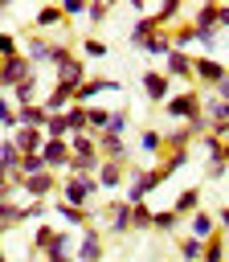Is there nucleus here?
I'll use <instances>...</instances> for the list:
<instances>
[{
    "mask_svg": "<svg viewBox=\"0 0 229 262\" xmlns=\"http://www.w3.org/2000/svg\"><path fill=\"white\" fill-rule=\"evenodd\" d=\"M94 196H98V180L94 176H61V184H57V201H65L74 209H90Z\"/></svg>",
    "mask_w": 229,
    "mask_h": 262,
    "instance_id": "f257e3e1",
    "label": "nucleus"
},
{
    "mask_svg": "<svg viewBox=\"0 0 229 262\" xmlns=\"http://www.w3.org/2000/svg\"><path fill=\"white\" fill-rule=\"evenodd\" d=\"M123 188H127V196H123L127 205H143L159 188V172L155 168H127V184Z\"/></svg>",
    "mask_w": 229,
    "mask_h": 262,
    "instance_id": "f03ea898",
    "label": "nucleus"
},
{
    "mask_svg": "<svg viewBox=\"0 0 229 262\" xmlns=\"http://www.w3.org/2000/svg\"><path fill=\"white\" fill-rule=\"evenodd\" d=\"M33 74H37V70L29 66V57H25V53L4 57V61H0V94H12V90H16L25 78H33Z\"/></svg>",
    "mask_w": 229,
    "mask_h": 262,
    "instance_id": "7ed1b4c3",
    "label": "nucleus"
},
{
    "mask_svg": "<svg viewBox=\"0 0 229 262\" xmlns=\"http://www.w3.org/2000/svg\"><path fill=\"white\" fill-rule=\"evenodd\" d=\"M225 74H229V66H225L221 57H213V53L192 57V82H196V86H209V90H213V86H217Z\"/></svg>",
    "mask_w": 229,
    "mask_h": 262,
    "instance_id": "20e7f679",
    "label": "nucleus"
},
{
    "mask_svg": "<svg viewBox=\"0 0 229 262\" xmlns=\"http://www.w3.org/2000/svg\"><path fill=\"white\" fill-rule=\"evenodd\" d=\"M164 115L176 119V123L196 119V115H200V90H180V94H172V98L164 102Z\"/></svg>",
    "mask_w": 229,
    "mask_h": 262,
    "instance_id": "39448f33",
    "label": "nucleus"
},
{
    "mask_svg": "<svg viewBox=\"0 0 229 262\" xmlns=\"http://www.w3.org/2000/svg\"><path fill=\"white\" fill-rule=\"evenodd\" d=\"M86 78H90V66H86L82 57H65V61L53 70V86H65V90H78Z\"/></svg>",
    "mask_w": 229,
    "mask_h": 262,
    "instance_id": "423d86ee",
    "label": "nucleus"
},
{
    "mask_svg": "<svg viewBox=\"0 0 229 262\" xmlns=\"http://www.w3.org/2000/svg\"><path fill=\"white\" fill-rule=\"evenodd\" d=\"M102 258H106V242H102V233H98L94 225H86V229H82V237H78L74 262H102Z\"/></svg>",
    "mask_w": 229,
    "mask_h": 262,
    "instance_id": "0eeeda50",
    "label": "nucleus"
},
{
    "mask_svg": "<svg viewBox=\"0 0 229 262\" xmlns=\"http://www.w3.org/2000/svg\"><path fill=\"white\" fill-rule=\"evenodd\" d=\"M139 86H143V98L147 102H168L172 98V82L164 78V70H143V78H139Z\"/></svg>",
    "mask_w": 229,
    "mask_h": 262,
    "instance_id": "6e6552de",
    "label": "nucleus"
},
{
    "mask_svg": "<svg viewBox=\"0 0 229 262\" xmlns=\"http://www.w3.org/2000/svg\"><path fill=\"white\" fill-rule=\"evenodd\" d=\"M106 90H119V78H102V74L94 78V74H90V78L74 90V102H78V106H94V98L106 94Z\"/></svg>",
    "mask_w": 229,
    "mask_h": 262,
    "instance_id": "1a4fd4ad",
    "label": "nucleus"
},
{
    "mask_svg": "<svg viewBox=\"0 0 229 262\" xmlns=\"http://www.w3.org/2000/svg\"><path fill=\"white\" fill-rule=\"evenodd\" d=\"M41 160H45V168L53 176H65V168H70V139H45Z\"/></svg>",
    "mask_w": 229,
    "mask_h": 262,
    "instance_id": "9d476101",
    "label": "nucleus"
},
{
    "mask_svg": "<svg viewBox=\"0 0 229 262\" xmlns=\"http://www.w3.org/2000/svg\"><path fill=\"white\" fill-rule=\"evenodd\" d=\"M57 184H61V176H53V172H37V176H29V180L20 184V192H25L29 201H49V196L57 192Z\"/></svg>",
    "mask_w": 229,
    "mask_h": 262,
    "instance_id": "9b49d317",
    "label": "nucleus"
},
{
    "mask_svg": "<svg viewBox=\"0 0 229 262\" xmlns=\"http://www.w3.org/2000/svg\"><path fill=\"white\" fill-rule=\"evenodd\" d=\"M94 180H98V188L114 192V188H123V184H127V164H119V160H98Z\"/></svg>",
    "mask_w": 229,
    "mask_h": 262,
    "instance_id": "f8f14e48",
    "label": "nucleus"
},
{
    "mask_svg": "<svg viewBox=\"0 0 229 262\" xmlns=\"http://www.w3.org/2000/svg\"><path fill=\"white\" fill-rule=\"evenodd\" d=\"M106 229H110L114 237H127V233H131V205H127L123 196L106 205Z\"/></svg>",
    "mask_w": 229,
    "mask_h": 262,
    "instance_id": "ddd939ff",
    "label": "nucleus"
},
{
    "mask_svg": "<svg viewBox=\"0 0 229 262\" xmlns=\"http://www.w3.org/2000/svg\"><path fill=\"white\" fill-rule=\"evenodd\" d=\"M49 45H53V41H49L45 33H29V37H25V45H20V53H25V57H29V66L37 70V66H49Z\"/></svg>",
    "mask_w": 229,
    "mask_h": 262,
    "instance_id": "4468645a",
    "label": "nucleus"
},
{
    "mask_svg": "<svg viewBox=\"0 0 229 262\" xmlns=\"http://www.w3.org/2000/svg\"><path fill=\"white\" fill-rule=\"evenodd\" d=\"M184 225H188V237H196V242L217 237V217H213L209 209H196L192 217H184Z\"/></svg>",
    "mask_w": 229,
    "mask_h": 262,
    "instance_id": "2eb2a0df",
    "label": "nucleus"
},
{
    "mask_svg": "<svg viewBox=\"0 0 229 262\" xmlns=\"http://www.w3.org/2000/svg\"><path fill=\"white\" fill-rule=\"evenodd\" d=\"M164 78L172 82V78H184V82H192V53H180V49H172L168 57H164Z\"/></svg>",
    "mask_w": 229,
    "mask_h": 262,
    "instance_id": "dca6fc26",
    "label": "nucleus"
},
{
    "mask_svg": "<svg viewBox=\"0 0 229 262\" xmlns=\"http://www.w3.org/2000/svg\"><path fill=\"white\" fill-rule=\"evenodd\" d=\"M8 139L16 143V151H20V156H37V151L45 147V131H33V127H16Z\"/></svg>",
    "mask_w": 229,
    "mask_h": 262,
    "instance_id": "f3484780",
    "label": "nucleus"
},
{
    "mask_svg": "<svg viewBox=\"0 0 229 262\" xmlns=\"http://www.w3.org/2000/svg\"><path fill=\"white\" fill-rule=\"evenodd\" d=\"M155 33H159V25H155V20H151V12H147V16H139V20L127 29V45H131V49H143Z\"/></svg>",
    "mask_w": 229,
    "mask_h": 262,
    "instance_id": "a211bd4d",
    "label": "nucleus"
},
{
    "mask_svg": "<svg viewBox=\"0 0 229 262\" xmlns=\"http://www.w3.org/2000/svg\"><path fill=\"white\" fill-rule=\"evenodd\" d=\"M94 143H98V160H119V164H127V143L119 139V135H94Z\"/></svg>",
    "mask_w": 229,
    "mask_h": 262,
    "instance_id": "6ab92c4d",
    "label": "nucleus"
},
{
    "mask_svg": "<svg viewBox=\"0 0 229 262\" xmlns=\"http://www.w3.org/2000/svg\"><path fill=\"white\" fill-rule=\"evenodd\" d=\"M41 106H45V115H65V111L74 106V90H65V86H53V90L41 98Z\"/></svg>",
    "mask_w": 229,
    "mask_h": 262,
    "instance_id": "aec40b11",
    "label": "nucleus"
},
{
    "mask_svg": "<svg viewBox=\"0 0 229 262\" xmlns=\"http://www.w3.org/2000/svg\"><path fill=\"white\" fill-rule=\"evenodd\" d=\"M188 160H192V151H164V160H159V168H155V172H159V184L172 180L180 168H188Z\"/></svg>",
    "mask_w": 229,
    "mask_h": 262,
    "instance_id": "412c9836",
    "label": "nucleus"
},
{
    "mask_svg": "<svg viewBox=\"0 0 229 262\" xmlns=\"http://www.w3.org/2000/svg\"><path fill=\"white\" fill-rule=\"evenodd\" d=\"M49 209H53L65 225H74V229H86V225H90V209H74V205H65V201H53Z\"/></svg>",
    "mask_w": 229,
    "mask_h": 262,
    "instance_id": "4be33fe9",
    "label": "nucleus"
},
{
    "mask_svg": "<svg viewBox=\"0 0 229 262\" xmlns=\"http://www.w3.org/2000/svg\"><path fill=\"white\" fill-rule=\"evenodd\" d=\"M196 209H200V188H180V196L172 201V213L184 221V217H192Z\"/></svg>",
    "mask_w": 229,
    "mask_h": 262,
    "instance_id": "5701e85b",
    "label": "nucleus"
},
{
    "mask_svg": "<svg viewBox=\"0 0 229 262\" xmlns=\"http://www.w3.org/2000/svg\"><path fill=\"white\" fill-rule=\"evenodd\" d=\"M180 16H184V4H180V0H164V4H159V8L151 12V20H155L159 29H172V25L180 20Z\"/></svg>",
    "mask_w": 229,
    "mask_h": 262,
    "instance_id": "b1692460",
    "label": "nucleus"
},
{
    "mask_svg": "<svg viewBox=\"0 0 229 262\" xmlns=\"http://www.w3.org/2000/svg\"><path fill=\"white\" fill-rule=\"evenodd\" d=\"M45 106L41 102H33V106H16V127H33V131H41L45 127Z\"/></svg>",
    "mask_w": 229,
    "mask_h": 262,
    "instance_id": "393cba45",
    "label": "nucleus"
},
{
    "mask_svg": "<svg viewBox=\"0 0 229 262\" xmlns=\"http://www.w3.org/2000/svg\"><path fill=\"white\" fill-rule=\"evenodd\" d=\"M33 25H37L41 33H45V29H61V25H65V16H61V4H45V8H37Z\"/></svg>",
    "mask_w": 229,
    "mask_h": 262,
    "instance_id": "a878e982",
    "label": "nucleus"
},
{
    "mask_svg": "<svg viewBox=\"0 0 229 262\" xmlns=\"http://www.w3.org/2000/svg\"><path fill=\"white\" fill-rule=\"evenodd\" d=\"M196 139H192V131L188 127H172V131H164V151H188Z\"/></svg>",
    "mask_w": 229,
    "mask_h": 262,
    "instance_id": "bb28decb",
    "label": "nucleus"
},
{
    "mask_svg": "<svg viewBox=\"0 0 229 262\" xmlns=\"http://www.w3.org/2000/svg\"><path fill=\"white\" fill-rule=\"evenodd\" d=\"M192 29H217V4L213 0H204V4H196L192 8V20H188Z\"/></svg>",
    "mask_w": 229,
    "mask_h": 262,
    "instance_id": "cd10ccee",
    "label": "nucleus"
},
{
    "mask_svg": "<svg viewBox=\"0 0 229 262\" xmlns=\"http://www.w3.org/2000/svg\"><path fill=\"white\" fill-rule=\"evenodd\" d=\"M33 102H41V94H37V74L25 78V82L12 90V106H33Z\"/></svg>",
    "mask_w": 229,
    "mask_h": 262,
    "instance_id": "c85d7f7f",
    "label": "nucleus"
},
{
    "mask_svg": "<svg viewBox=\"0 0 229 262\" xmlns=\"http://www.w3.org/2000/svg\"><path fill=\"white\" fill-rule=\"evenodd\" d=\"M53 233H57V229H53L49 221H37V225H33V242H29V254H45L49 242H53Z\"/></svg>",
    "mask_w": 229,
    "mask_h": 262,
    "instance_id": "c756f323",
    "label": "nucleus"
},
{
    "mask_svg": "<svg viewBox=\"0 0 229 262\" xmlns=\"http://www.w3.org/2000/svg\"><path fill=\"white\" fill-rule=\"evenodd\" d=\"M65 131H70V135H90V123H86V106H78V102H74V106L65 111Z\"/></svg>",
    "mask_w": 229,
    "mask_h": 262,
    "instance_id": "7c9ffc66",
    "label": "nucleus"
},
{
    "mask_svg": "<svg viewBox=\"0 0 229 262\" xmlns=\"http://www.w3.org/2000/svg\"><path fill=\"white\" fill-rule=\"evenodd\" d=\"M41 258H74V242H70V233H65V229H57V233H53V242H49V250H45Z\"/></svg>",
    "mask_w": 229,
    "mask_h": 262,
    "instance_id": "2f4dec72",
    "label": "nucleus"
},
{
    "mask_svg": "<svg viewBox=\"0 0 229 262\" xmlns=\"http://www.w3.org/2000/svg\"><path fill=\"white\" fill-rule=\"evenodd\" d=\"M172 33V49H180V53H188L192 45H196V29L192 25H176V29H168Z\"/></svg>",
    "mask_w": 229,
    "mask_h": 262,
    "instance_id": "473e14b6",
    "label": "nucleus"
},
{
    "mask_svg": "<svg viewBox=\"0 0 229 262\" xmlns=\"http://www.w3.org/2000/svg\"><path fill=\"white\" fill-rule=\"evenodd\" d=\"M143 53H147V57H168V53H172V33H168V29H159V33L143 45Z\"/></svg>",
    "mask_w": 229,
    "mask_h": 262,
    "instance_id": "72a5a7b5",
    "label": "nucleus"
},
{
    "mask_svg": "<svg viewBox=\"0 0 229 262\" xmlns=\"http://www.w3.org/2000/svg\"><path fill=\"white\" fill-rule=\"evenodd\" d=\"M110 49H106V41L102 37H82V61H102Z\"/></svg>",
    "mask_w": 229,
    "mask_h": 262,
    "instance_id": "f704fd0d",
    "label": "nucleus"
},
{
    "mask_svg": "<svg viewBox=\"0 0 229 262\" xmlns=\"http://www.w3.org/2000/svg\"><path fill=\"white\" fill-rule=\"evenodd\" d=\"M139 151H147V156H159V151H164V131H155V127L139 131Z\"/></svg>",
    "mask_w": 229,
    "mask_h": 262,
    "instance_id": "c9c22d12",
    "label": "nucleus"
},
{
    "mask_svg": "<svg viewBox=\"0 0 229 262\" xmlns=\"http://www.w3.org/2000/svg\"><path fill=\"white\" fill-rule=\"evenodd\" d=\"M151 217H155V209L143 201V205H131V233H139V229H151Z\"/></svg>",
    "mask_w": 229,
    "mask_h": 262,
    "instance_id": "e433bc0d",
    "label": "nucleus"
},
{
    "mask_svg": "<svg viewBox=\"0 0 229 262\" xmlns=\"http://www.w3.org/2000/svg\"><path fill=\"white\" fill-rule=\"evenodd\" d=\"M16 164H20V151H16V143L4 135V139H0V168L12 176V172H16Z\"/></svg>",
    "mask_w": 229,
    "mask_h": 262,
    "instance_id": "4c0bfd02",
    "label": "nucleus"
},
{
    "mask_svg": "<svg viewBox=\"0 0 229 262\" xmlns=\"http://www.w3.org/2000/svg\"><path fill=\"white\" fill-rule=\"evenodd\" d=\"M200 262H229V254H225V233H217V237H209V242H204Z\"/></svg>",
    "mask_w": 229,
    "mask_h": 262,
    "instance_id": "58836bf2",
    "label": "nucleus"
},
{
    "mask_svg": "<svg viewBox=\"0 0 229 262\" xmlns=\"http://www.w3.org/2000/svg\"><path fill=\"white\" fill-rule=\"evenodd\" d=\"M86 123H90V135H102L106 123H110V111L106 106H86Z\"/></svg>",
    "mask_w": 229,
    "mask_h": 262,
    "instance_id": "ea45409f",
    "label": "nucleus"
},
{
    "mask_svg": "<svg viewBox=\"0 0 229 262\" xmlns=\"http://www.w3.org/2000/svg\"><path fill=\"white\" fill-rule=\"evenodd\" d=\"M70 156H98L94 135H70Z\"/></svg>",
    "mask_w": 229,
    "mask_h": 262,
    "instance_id": "a19ab883",
    "label": "nucleus"
},
{
    "mask_svg": "<svg viewBox=\"0 0 229 262\" xmlns=\"http://www.w3.org/2000/svg\"><path fill=\"white\" fill-rule=\"evenodd\" d=\"M151 229H159V233H176V229H180V217H176L172 209H159V213L151 217Z\"/></svg>",
    "mask_w": 229,
    "mask_h": 262,
    "instance_id": "79ce46f5",
    "label": "nucleus"
},
{
    "mask_svg": "<svg viewBox=\"0 0 229 262\" xmlns=\"http://www.w3.org/2000/svg\"><path fill=\"white\" fill-rule=\"evenodd\" d=\"M41 131H45V139H70V131H65V115H49Z\"/></svg>",
    "mask_w": 229,
    "mask_h": 262,
    "instance_id": "37998d69",
    "label": "nucleus"
},
{
    "mask_svg": "<svg viewBox=\"0 0 229 262\" xmlns=\"http://www.w3.org/2000/svg\"><path fill=\"white\" fill-rule=\"evenodd\" d=\"M45 213H49V201H29V205H20V221H45ZM16 221V225H20Z\"/></svg>",
    "mask_w": 229,
    "mask_h": 262,
    "instance_id": "c03bdc74",
    "label": "nucleus"
},
{
    "mask_svg": "<svg viewBox=\"0 0 229 262\" xmlns=\"http://www.w3.org/2000/svg\"><path fill=\"white\" fill-rule=\"evenodd\" d=\"M200 254H204V242H196V237H180V262H200Z\"/></svg>",
    "mask_w": 229,
    "mask_h": 262,
    "instance_id": "a18cd8bd",
    "label": "nucleus"
},
{
    "mask_svg": "<svg viewBox=\"0 0 229 262\" xmlns=\"http://www.w3.org/2000/svg\"><path fill=\"white\" fill-rule=\"evenodd\" d=\"M127 127H131V115L127 111H110V123H106V135H127Z\"/></svg>",
    "mask_w": 229,
    "mask_h": 262,
    "instance_id": "49530a36",
    "label": "nucleus"
},
{
    "mask_svg": "<svg viewBox=\"0 0 229 262\" xmlns=\"http://www.w3.org/2000/svg\"><path fill=\"white\" fill-rule=\"evenodd\" d=\"M0 127H4L8 135L16 131V106H12V98H4V94H0Z\"/></svg>",
    "mask_w": 229,
    "mask_h": 262,
    "instance_id": "de8ad7c7",
    "label": "nucleus"
},
{
    "mask_svg": "<svg viewBox=\"0 0 229 262\" xmlns=\"http://www.w3.org/2000/svg\"><path fill=\"white\" fill-rule=\"evenodd\" d=\"M200 147H204V156H209V164H213V160H225V143H221L217 135H204V139H200Z\"/></svg>",
    "mask_w": 229,
    "mask_h": 262,
    "instance_id": "09e8293b",
    "label": "nucleus"
},
{
    "mask_svg": "<svg viewBox=\"0 0 229 262\" xmlns=\"http://www.w3.org/2000/svg\"><path fill=\"white\" fill-rule=\"evenodd\" d=\"M16 53H20V41H16L12 33H0V61H4V57H16Z\"/></svg>",
    "mask_w": 229,
    "mask_h": 262,
    "instance_id": "8fccbe9b",
    "label": "nucleus"
},
{
    "mask_svg": "<svg viewBox=\"0 0 229 262\" xmlns=\"http://www.w3.org/2000/svg\"><path fill=\"white\" fill-rule=\"evenodd\" d=\"M61 16H86V0H61Z\"/></svg>",
    "mask_w": 229,
    "mask_h": 262,
    "instance_id": "3c124183",
    "label": "nucleus"
},
{
    "mask_svg": "<svg viewBox=\"0 0 229 262\" xmlns=\"http://www.w3.org/2000/svg\"><path fill=\"white\" fill-rule=\"evenodd\" d=\"M86 16H90L94 25H102V20L110 16V4H86Z\"/></svg>",
    "mask_w": 229,
    "mask_h": 262,
    "instance_id": "603ef678",
    "label": "nucleus"
},
{
    "mask_svg": "<svg viewBox=\"0 0 229 262\" xmlns=\"http://www.w3.org/2000/svg\"><path fill=\"white\" fill-rule=\"evenodd\" d=\"M213 217H217V233H225V237H229V205H221Z\"/></svg>",
    "mask_w": 229,
    "mask_h": 262,
    "instance_id": "864d4df0",
    "label": "nucleus"
},
{
    "mask_svg": "<svg viewBox=\"0 0 229 262\" xmlns=\"http://www.w3.org/2000/svg\"><path fill=\"white\" fill-rule=\"evenodd\" d=\"M204 176H209V180H221V176H225V160H213V164H204Z\"/></svg>",
    "mask_w": 229,
    "mask_h": 262,
    "instance_id": "5fc2aeb1",
    "label": "nucleus"
},
{
    "mask_svg": "<svg viewBox=\"0 0 229 262\" xmlns=\"http://www.w3.org/2000/svg\"><path fill=\"white\" fill-rule=\"evenodd\" d=\"M217 29L229 33V4H217Z\"/></svg>",
    "mask_w": 229,
    "mask_h": 262,
    "instance_id": "6e6d98bb",
    "label": "nucleus"
},
{
    "mask_svg": "<svg viewBox=\"0 0 229 262\" xmlns=\"http://www.w3.org/2000/svg\"><path fill=\"white\" fill-rule=\"evenodd\" d=\"M213 90H217V98H225V102H229V74H225V78H221Z\"/></svg>",
    "mask_w": 229,
    "mask_h": 262,
    "instance_id": "4d7b16f0",
    "label": "nucleus"
},
{
    "mask_svg": "<svg viewBox=\"0 0 229 262\" xmlns=\"http://www.w3.org/2000/svg\"><path fill=\"white\" fill-rule=\"evenodd\" d=\"M41 262H74V258H41Z\"/></svg>",
    "mask_w": 229,
    "mask_h": 262,
    "instance_id": "13d9d810",
    "label": "nucleus"
},
{
    "mask_svg": "<svg viewBox=\"0 0 229 262\" xmlns=\"http://www.w3.org/2000/svg\"><path fill=\"white\" fill-rule=\"evenodd\" d=\"M4 12H8V0H0V16H4Z\"/></svg>",
    "mask_w": 229,
    "mask_h": 262,
    "instance_id": "bf43d9fd",
    "label": "nucleus"
},
{
    "mask_svg": "<svg viewBox=\"0 0 229 262\" xmlns=\"http://www.w3.org/2000/svg\"><path fill=\"white\" fill-rule=\"evenodd\" d=\"M4 180H8V172H4V168H0V184H4Z\"/></svg>",
    "mask_w": 229,
    "mask_h": 262,
    "instance_id": "052dcab7",
    "label": "nucleus"
},
{
    "mask_svg": "<svg viewBox=\"0 0 229 262\" xmlns=\"http://www.w3.org/2000/svg\"><path fill=\"white\" fill-rule=\"evenodd\" d=\"M225 164H229V139H225Z\"/></svg>",
    "mask_w": 229,
    "mask_h": 262,
    "instance_id": "680f3d73",
    "label": "nucleus"
},
{
    "mask_svg": "<svg viewBox=\"0 0 229 262\" xmlns=\"http://www.w3.org/2000/svg\"><path fill=\"white\" fill-rule=\"evenodd\" d=\"M0 262H8V254H4V246H0Z\"/></svg>",
    "mask_w": 229,
    "mask_h": 262,
    "instance_id": "e2e57ef3",
    "label": "nucleus"
}]
</instances>
